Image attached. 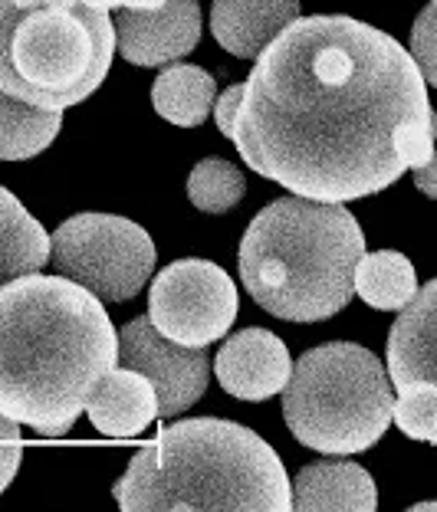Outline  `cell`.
I'll list each match as a JSON object with an SVG mask.
<instances>
[{
    "mask_svg": "<svg viewBox=\"0 0 437 512\" xmlns=\"http://www.w3.org/2000/svg\"><path fill=\"white\" fill-rule=\"evenodd\" d=\"M391 378L385 365L355 342H329L293 365L283 388V417L303 447L319 453H362L391 424Z\"/></svg>",
    "mask_w": 437,
    "mask_h": 512,
    "instance_id": "cell-6",
    "label": "cell"
},
{
    "mask_svg": "<svg viewBox=\"0 0 437 512\" xmlns=\"http://www.w3.org/2000/svg\"><path fill=\"white\" fill-rule=\"evenodd\" d=\"M129 512L168 509H293V483L276 450L221 417H191L135 453L112 486Z\"/></svg>",
    "mask_w": 437,
    "mask_h": 512,
    "instance_id": "cell-3",
    "label": "cell"
},
{
    "mask_svg": "<svg viewBox=\"0 0 437 512\" xmlns=\"http://www.w3.org/2000/svg\"><path fill=\"white\" fill-rule=\"evenodd\" d=\"M240 102H244V83H234L224 96H217V102H214V122H217V128H221V135H227V138H234Z\"/></svg>",
    "mask_w": 437,
    "mask_h": 512,
    "instance_id": "cell-24",
    "label": "cell"
},
{
    "mask_svg": "<svg viewBox=\"0 0 437 512\" xmlns=\"http://www.w3.org/2000/svg\"><path fill=\"white\" fill-rule=\"evenodd\" d=\"M115 23V50L132 66H168L188 56L201 40L198 0H165L152 10H122Z\"/></svg>",
    "mask_w": 437,
    "mask_h": 512,
    "instance_id": "cell-10",
    "label": "cell"
},
{
    "mask_svg": "<svg viewBox=\"0 0 437 512\" xmlns=\"http://www.w3.org/2000/svg\"><path fill=\"white\" fill-rule=\"evenodd\" d=\"M421 509H437V503H418V506H411V512H421Z\"/></svg>",
    "mask_w": 437,
    "mask_h": 512,
    "instance_id": "cell-28",
    "label": "cell"
},
{
    "mask_svg": "<svg viewBox=\"0 0 437 512\" xmlns=\"http://www.w3.org/2000/svg\"><path fill=\"white\" fill-rule=\"evenodd\" d=\"M50 260V237L7 188H0V286L40 273Z\"/></svg>",
    "mask_w": 437,
    "mask_h": 512,
    "instance_id": "cell-16",
    "label": "cell"
},
{
    "mask_svg": "<svg viewBox=\"0 0 437 512\" xmlns=\"http://www.w3.org/2000/svg\"><path fill=\"white\" fill-rule=\"evenodd\" d=\"M86 4L99 10H152L165 4V0H86Z\"/></svg>",
    "mask_w": 437,
    "mask_h": 512,
    "instance_id": "cell-26",
    "label": "cell"
},
{
    "mask_svg": "<svg viewBox=\"0 0 437 512\" xmlns=\"http://www.w3.org/2000/svg\"><path fill=\"white\" fill-rule=\"evenodd\" d=\"M115 365L119 332L86 286L40 273L0 286V414L10 421H76Z\"/></svg>",
    "mask_w": 437,
    "mask_h": 512,
    "instance_id": "cell-2",
    "label": "cell"
},
{
    "mask_svg": "<svg viewBox=\"0 0 437 512\" xmlns=\"http://www.w3.org/2000/svg\"><path fill=\"white\" fill-rule=\"evenodd\" d=\"M247 178L224 158H204L188 178V201L204 214H227L244 201Z\"/></svg>",
    "mask_w": 437,
    "mask_h": 512,
    "instance_id": "cell-20",
    "label": "cell"
},
{
    "mask_svg": "<svg viewBox=\"0 0 437 512\" xmlns=\"http://www.w3.org/2000/svg\"><path fill=\"white\" fill-rule=\"evenodd\" d=\"M388 378L395 391L408 384H437V279L421 286L391 325Z\"/></svg>",
    "mask_w": 437,
    "mask_h": 512,
    "instance_id": "cell-12",
    "label": "cell"
},
{
    "mask_svg": "<svg viewBox=\"0 0 437 512\" xmlns=\"http://www.w3.org/2000/svg\"><path fill=\"white\" fill-rule=\"evenodd\" d=\"M115 23L86 0H0V92L43 109L86 102L109 76Z\"/></svg>",
    "mask_w": 437,
    "mask_h": 512,
    "instance_id": "cell-5",
    "label": "cell"
},
{
    "mask_svg": "<svg viewBox=\"0 0 437 512\" xmlns=\"http://www.w3.org/2000/svg\"><path fill=\"white\" fill-rule=\"evenodd\" d=\"M378 490L372 473L349 460H322L303 467L293 483V509L319 512V509H349V512H375Z\"/></svg>",
    "mask_w": 437,
    "mask_h": 512,
    "instance_id": "cell-15",
    "label": "cell"
},
{
    "mask_svg": "<svg viewBox=\"0 0 437 512\" xmlns=\"http://www.w3.org/2000/svg\"><path fill=\"white\" fill-rule=\"evenodd\" d=\"M434 106L411 50L352 17H296L257 56L234 145L260 178L313 201H359L408 171L398 132Z\"/></svg>",
    "mask_w": 437,
    "mask_h": 512,
    "instance_id": "cell-1",
    "label": "cell"
},
{
    "mask_svg": "<svg viewBox=\"0 0 437 512\" xmlns=\"http://www.w3.org/2000/svg\"><path fill=\"white\" fill-rule=\"evenodd\" d=\"M411 56L418 63L424 83L437 89V4L424 7L411 27Z\"/></svg>",
    "mask_w": 437,
    "mask_h": 512,
    "instance_id": "cell-22",
    "label": "cell"
},
{
    "mask_svg": "<svg viewBox=\"0 0 437 512\" xmlns=\"http://www.w3.org/2000/svg\"><path fill=\"white\" fill-rule=\"evenodd\" d=\"M155 243L142 227L112 214H76L50 237L56 273L102 302H129L155 273Z\"/></svg>",
    "mask_w": 437,
    "mask_h": 512,
    "instance_id": "cell-7",
    "label": "cell"
},
{
    "mask_svg": "<svg viewBox=\"0 0 437 512\" xmlns=\"http://www.w3.org/2000/svg\"><path fill=\"white\" fill-rule=\"evenodd\" d=\"M355 293L378 312H401L418 293V276L405 253L375 250L355 266Z\"/></svg>",
    "mask_w": 437,
    "mask_h": 512,
    "instance_id": "cell-19",
    "label": "cell"
},
{
    "mask_svg": "<svg viewBox=\"0 0 437 512\" xmlns=\"http://www.w3.org/2000/svg\"><path fill=\"white\" fill-rule=\"evenodd\" d=\"M431 444L437 447V427H434V437H431Z\"/></svg>",
    "mask_w": 437,
    "mask_h": 512,
    "instance_id": "cell-29",
    "label": "cell"
},
{
    "mask_svg": "<svg viewBox=\"0 0 437 512\" xmlns=\"http://www.w3.org/2000/svg\"><path fill=\"white\" fill-rule=\"evenodd\" d=\"M63 109H43L0 92V161H27L53 145Z\"/></svg>",
    "mask_w": 437,
    "mask_h": 512,
    "instance_id": "cell-18",
    "label": "cell"
},
{
    "mask_svg": "<svg viewBox=\"0 0 437 512\" xmlns=\"http://www.w3.org/2000/svg\"><path fill=\"white\" fill-rule=\"evenodd\" d=\"M76 421H63V424H43V427H37V434L40 437H63V434H69V427H73Z\"/></svg>",
    "mask_w": 437,
    "mask_h": 512,
    "instance_id": "cell-27",
    "label": "cell"
},
{
    "mask_svg": "<svg viewBox=\"0 0 437 512\" xmlns=\"http://www.w3.org/2000/svg\"><path fill=\"white\" fill-rule=\"evenodd\" d=\"M431 4H437V0H431Z\"/></svg>",
    "mask_w": 437,
    "mask_h": 512,
    "instance_id": "cell-30",
    "label": "cell"
},
{
    "mask_svg": "<svg viewBox=\"0 0 437 512\" xmlns=\"http://www.w3.org/2000/svg\"><path fill=\"white\" fill-rule=\"evenodd\" d=\"M23 460V437H20V424L10 421L7 414H0V493L7 490L10 480L17 476Z\"/></svg>",
    "mask_w": 437,
    "mask_h": 512,
    "instance_id": "cell-23",
    "label": "cell"
},
{
    "mask_svg": "<svg viewBox=\"0 0 437 512\" xmlns=\"http://www.w3.org/2000/svg\"><path fill=\"white\" fill-rule=\"evenodd\" d=\"M365 234L342 204L280 197L240 240V279L260 309L286 322H322L355 296Z\"/></svg>",
    "mask_w": 437,
    "mask_h": 512,
    "instance_id": "cell-4",
    "label": "cell"
},
{
    "mask_svg": "<svg viewBox=\"0 0 437 512\" xmlns=\"http://www.w3.org/2000/svg\"><path fill=\"white\" fill-rule=\"evenodd\" d=\"M391 421L411 440L431 444L437 427V384H408V388H401L395 407H391Z\"/></svg>",
    "mask_w": 437,
    "mask_h": 512,
    "instance_id": "cell-21",
    "label": "cell"
},
{
    "mask_svg": "<svg viewBox=\"0 0 437 512\" xmlns=\"http://www.w3.org/2000/svg\"><path fill=\"white\" fill-rule=\"evenodd\" d=\"M217 102L214 76L201 66H165L152 86V106L165 122L194 128L207 122Z\"/></svg>",
    "mask_w": 437,
    "mask_h": 512,
    "instance_id": "cell-17",
    "label": "cell"
},
{
    "mask_svg": "<svg viewBox=\"0 0 437 512\" xmlns=\"http://www.w3.org/2000/svg\"><path fill=\"white\" fill-rule=\"evenodd\" d=\"M299 17V0H214L211 33L237 60H257Z\"/></svg>",
    "mask_w": 437,
    "mask_h": 512,
    "instance_id": "cell-13",
    "label": "cell"
},
{
    "mask_svg": "<svg viewBox=\"0 0 437 512\" xmlns=\"http://www.w3.org/2000/svg\"><path fill=\"white\" fill-rule=\"evenodd\" d=\"M214 375L221 388L240 401H267L286 388L293 375V358L273 332L253 325L221 345L214 358Z\"/></svg>",
    "mask_w": 437,
    "mask_h": 512,
    "instance_id": "cell-11",
    "label": "cell"
},
{
    "mask_svg": "<svg viewBox=\"0 0 437 512\" xmlns=\"http://www.w3.org/2000/svg\"><path fill=\"white\" fill-rule=\"evenodd\" d=\"M414 188H418L421 194L434 197V201H437V151L431 155L428 165L414 168Z\"/></svg>",
    "mask_w": 437,
    "mask_h": 512,
    "instance_id": "cell-25",
    "label": "cell"
},
{
    "mask_svg": "<svg viewBox=\"0 0 437 512\" xmlns=\"http://www.w3.org/2000/svg\"><path fill=\"white\" fill-rule=\"evenodd\" d=\"M119 362L135 368L155 384L158 417H175L207 391L211 358L204 348L168 339L148 316H138L119 329Z\"/></svg>",
    "mask_w": 437,
    "mask_h": 512,
    "instance_id": "cell-9",
    "label": "cell"
},
{
    "mask_svg": "<svg viewBox=\"0 0 437 512\" xmlns=\"http://www.w3.org/2000/svg\"><path fill=\"white\" fill-rule=\"evenodd\" d=\"M237 286L217 263L178 260L165 266L148 293V319L168 339L207 348L224 339L237 319Z\"/></svg>",
    "mask_w": 437,
    "mask_h": 512,
    "instance_id": "cell-8",
    "label": "cell"
},
{
    "mask_svg": "<svg viewBox=\"0 0 437 512\" xmlns=\"http://www.w3.org/2000/svg\"><path fill=\"white\" fill-rule=\"evenodd\" d=\"M92 427L106 437H138L158 417V391L142 371L115 365L86 404Z\"/></svg>",
    "mask_w": 437,
    "mask_h": 512,
    "instance_id": "cell-14",
    "label": "cell"
}]
</instances>
